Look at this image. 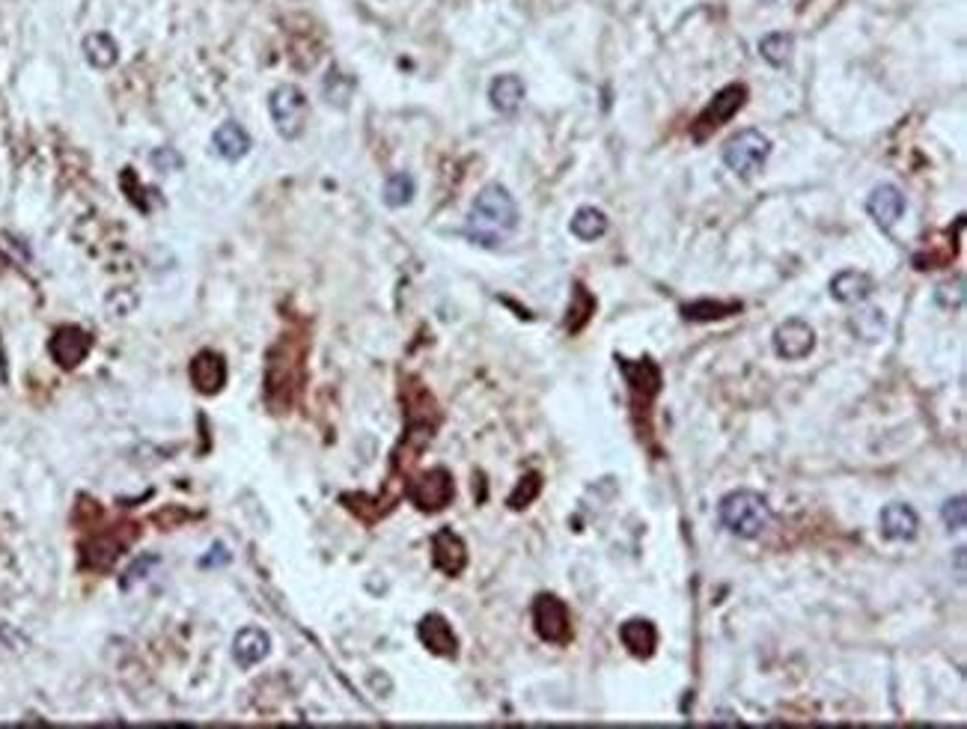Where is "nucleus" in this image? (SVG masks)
<instances>
[{
    "instance_id": "nucleus-1",
    "label": "nucleus",
    "mask_w": 967,
    "mask_h": 729,
    "mask_svg": "<svg viewBox=\"0 0 967 729\" xmlns=\"http://www.w3.org/2000/svg\"><path fill=\"white\" fill-rule=\"evenodd\" d=\"M518 227V206L503 185H485L468 215V236L483 247L503 244Z\"/></svg>"
},
{
    "instance_id": "nucleus-2",
    "label": "nucleus",
    "mask_w": 967,
    "mask_h": 729,
    "mask_svg": "<svg viewBox=\"0 0 967 729\" xmlns=\"http://www.w3.org/2000/svg\"><path fill=\"white\" fill-rule=\"evenodd\" d=\"M718 518H721V527H724L729 536H735V539H756V536H762L771 527L774 512H771V503L759 491L738 488V491H729L724 500H721Z\"/></svg>"
},
{
    "instance_id": "nucleus-3",
    "label": "nucleus",
    "mask_w": 967,
    "mask_h": 729,
    "mask_svg": "<svg viewBox=\"0 0 967 729\" xmlns=\"http://www.w3.org/2000/svg\"><path fill=\"white\" fill-rule=\"evenodd\" d=\"M768 155H771V140L756 128H744L732 134L724 146V164L738 179H753L765 167Z\"/></svg>"
},
{
    "instance_id": "nucleus-4",
    "label": "nucleus",
    "mask_w": 967,
    "mask_h": 729,
    "mask_svg": "<svg viewBox=\"0 0 967 729\" xmlns=\"http://www.w3.org/2000/svg\"><path fill=\"white\" fill-rule=\"evenodd\" d=\"M268 111H271L274 128L283 140H298L304 134L310 105H307V96L295 84H280L277 90H271Z\"/></svg>"
},
{
    "instance_id": "nucleus-5",
    "label": "nucleus",
    "mask_w": 967,
    "mask_h": 729,
    "mask_svg": "<svg viewBox=\"0 0 967 729\" xmlns=\"http://www.w3.org/2000/svg\"><path fill=\"white\" fill-rule=\"evenodd\" d=\"M533 628L545 643H554V646H566L575 637L572 613H569L563 599H557L551 593L536 596V602H533Z\"/></svg>"
},
{
    "instance_id": "nucleus-6",
    "label": "nucleus",
    "mask_w": 967,
    "mask_h": 729,
    "mask_svg": "<svg viewBox=\"0 0 967 729\" xmlns=\"http://www.w3.org/2000/svg\"><path fill=\"white\" fill-rule=\"evenodd\" d=\"M408 497H411V503L420 512H441V509H447L453 503V497H456V486H453L450 471L432 468V471L420 474L417 480H411Z\"/></svg>"
},
{
    "instance_id": "nucleus-7",
    "label": "nucleus",
    "mask_w": 967,
    "mask_h": 729,
    "mask_svg": "<svg viewBox=\"0 0 967 729\" xmlns=\"http://www.w3.org/2000/svg\"><path fill=\"white\" fill-rule=\"evenodd\" d=\"M744 102H747V87L744 84H729V87H724L706 108H703V114L697 117V122H694V128H691V134L697 137V140H706L712 131H718L721 125H726V122L732 120L741 108H744Z\"/></svg>"
},
{
    "instance_id": "nucleus-8",
    "label": "nucleus",
    "mask_w": 967,
    "mask_h": 729,
    "mask_svg": "<svg viewBox=\"0 0 967 729\" xmlns=\"http://www.w3.org/2000/svg\"><path fill=\"white\" fill-rule=\"evenodd\" d=\"M774 352L783 361H804L816 349V331L804 319H786L774 331Z\"/></svg>"
},
{
    "instance_id": "nucleus-9",
    "label": "nucleus",
    "mask_w": 967,
    "mask_h": 729,
    "mask_svg": "<svg viewBox=\"0 0 967 729\" xmlns=\"http://www.w3.org/2000/svg\"><path fill=\"white\" fill-rule=\"evenodd\" d=\"M432 563L447 578H459L468 566V545L462 542V536L453 533L450 527L438 530L432 539Z\"/></svg>"
},
{
    "instance_id": "nucleus-10",
    "label": "nucleus",
    "mask_w": 967,
    "mask_h": 729,
    "mask_svg": "<svg viewBox=\"0 0 967 729\" xmlns=\"http://www.w3.org/2000/svg\"><path fill=\"white\" fill-rule=\"evenodd\" d=\"M417 637L438 658H456L459 655V637H456L453 625L441 613H426L420 619V625H417Z\"/></svg>"
},
{
    "instance_id": "nucleus-11",
    "label": "nucleus",
    "mask_w": 967,
    "mask_h": 729,
    "mask_svg": "<svg viewBox=\"0 0 967 729\" xmlns=\"http://www.w3.org/2000/svg\"><path fill=\"white\" fill-rule=\"evenodd\" d=\"M51 358L57 361V366H63V369H75V366L81 364L87 355H90V349H93V340H90V334L87 331H81V328H75V325H66V328H60L54 337H51Z\"/></svg>"
},
{
    "instance_id": "nucleus-12",
    "label": "nucleus",
    "mask_w": 967,
    "mask_h": 729,
    "mask_svg": "<svg viewBox=\"0 0 967 729\" xmlns=\"http://www.w3.org/2000/svg\"><path fill=\"white\" fill-rule=\"evenodd\" d=\"M866 212L872 215V221L881 230H890L902 221L905 215V194L896 185H878L869 200H866Z\"/></svg>"
},
{
    "instance_id": "nucleus-13",
    "label": "nucleus",
    "mask_w": 967,
    "mask_h": 729,
    "mask_svg": "<svg viewBox=\"0 0 967 729\" xmlns=\"http://www.w3.org/2000/svg\"><path fill=\"white\" fill-rule=\"evenodd\" d=\"M920 533V515L908 503H887L881 509V536L890 542H914Z\"/></svg>"
},
{
    "instance_id": "nucleus-14",
    "label": "nucleus",
    "mask_w": 967,
    "mask_h": 729,
    "mask_svg": "<svg viewBox=\"0 0 967 729\" xmlns=\"http://www.w3.org/2000/svg\"><path fill=\"white\" fill-rule=\"evenodd\" d=\"M619 640L628 649V655H634L640 661H649L655 655V649H658V628L649 619L634 616V619L619 625Z\"/></svg>"
},
{
    "instance_id": "nucleus-15",
    "label": "nucleus",
    "mask_w": 967,
    "mask_h": 729,
    "mask_svg": "<svg viewBox=\"0 0 967 729\" xmlns=\"http://www.w3.org/2000/svg\"><path fill=\"white\" fill-rule=\"evenodd\" d=\"M191 381L206 396L221 393L227 384V361L218 352H200L191 364Z\"/></svg>"
},
{
    "instance_id": "nucleus-16",
    "label": "nucleus",
    "mask_w": 967,
    "mask_h": 729,
    "mask_svg": "<svg viewBox=\"0 0 967 729\" xmlns=\"http://www.w3.org/2000/svg\"><path fill=\"white\" fill-rule=\"evenodd\" d=\"M271 655V637L262 631V628H256V625H247V628H242L239 634H236V640H233V658H236V664L239 667H256V664H262L265 658Z\"/></svg>"
},
{
    "instance_id": "nucleus-17",
    "label": "nucleus",
    "mask_w": 967,
    "mask_h": 729,
    "mask_svg": "<svg viewBox=\"0 0 967 729\" xmlns=\"http://www.w3.org/2000/svg\"><path fill=\"white\" fill-rule=\"evenodd\" d=\"M250 146H253L250 134L244 131L242 122H236V120L218 125V128H215V134H212V149H215V155H218V158H224V161H242L244 155L250 152Z\"/></svg>"
},
{
    "instance_id": "nucleus-18",
    "label": "nucleus",
    "mask_w": 967,
    "mask_h": 729,
    "mask_svg": "<svg viewBox=\"0 0 967 729\" xmlns=\"http://www.w3.org/2000/svg\"><path fill=\"white\" fill-rule=\"evenodd\" d=\"M872 292H875V280L857 268H846L831 280V295L840 304H863Z\"/></svg>"
},
{
    "instance_id": "nucleus-19",
    "label": "nucleus",
    "mask_w": 967,
    "mask_h": 729,
    "mask_svg": "<svg viewBox=\"0 0 967 729\" xmlns=\"http://www.w3.org/2000/svg\"><path fill=\"white\" fill-rule=\"evenodd\" d=\"M524 96H527V87L518 75H497L488 87L491 108L500 114H515L521 108Z\"/></svg>"
},
{
    "instance_id": "nucleus-20",
    "label": "nucleus",
    "mask_w": 967,
    "mask_h": 729,
    "mask_svg": "<svg viewBox=\"0 0 967 729\" xmlns=\"http://www.w3.org/2000/svg\"><path fill=\"white\" fill-rule=\"evenodd\" d=\"M607 227H610L607 224V215L602 209H596V206H581L572 215V224H569V230H572V236L578 242H599L607 233Z\"/></svg>"
},
{
    "instance_id": "nucleus-21",
    "label": "nucleus",
    "mask_w": 967,
    "mask_h": 729,
    "mask_svg": "<svg viewBox=\"0 0 967 729\" xmlns=\"http://www.w3.org/2000/svg\"><path fill=\"white\" fill-rule=\"evenodd\" d=\"M84 57L93 69H111L120 60V45L108 33H90L84 36Z\"/></svg>"
},
{
    "instance_id": "nucleus-22",
    "label": "nucleus",
    "mask_w": 967,
    "mask_h": 729,
    "mask_svg": "<svg viewBox=\"0 0 967 729\" xmlns=\"http://www.w3.org/2000/svg\"><path fill=\"white\" fill-rule=\"evenodd\" d=\"M741 313V304H721V301H694V304H685L682 307V319L688 322H718V319H726V316H735Z\"/></svg>"
},
{
    "instance_id": "nucleus-23",
    "label": "nucleus",
    "mask_w": 967,
    "mask_h": 729,
    "mask_svg": "<svg viewBox=\"0 0 967 729\" xmlns=\"http://www.w3.org/2000/svg\"><path fill=\"white\" fill-rule=\"evenodd\" d=\"M414 191H417V185H414V176L411 173H405V170H399V173H393V176H387V182H384V203L390 206V209H402V206H408L411 200H414Z\"/></svg>"
},
{
    "instance_id": "nucleus-24",
    "label": "nucleus",
    "mask_w": 967,
    "mask_h": 729,
    "mask_svg": "<svg viewBox=\"0 0 967 729\" xmlns=\"http://www.w3.org/2000/svg\"><path fill=\"white\" fill-rule=\"evenodd\" d=\"M795 51V36L792 33H768L759 42V54L771 63V66H786L789 57Z\"/></svg>"
},
{
    "instance_id": "nucleus-25",
    "label": "nucleus",
    "mask_w": 967,
    "mask_h": 729,
    "mask_svg": "<svg viewBox=\"0 0 967 729\" xmlns=\"http://www.w3.org/2000/svg\"><path fill=\"white\" fill-rule=\"evenodd\" d=\"M848 325H851V331H854L857 337H863V340H878V337L884 334V313H881V310H875V307H869V310L857 313Z\"/></svg>"
},
{
    "instance_id": "nucleus-26",
    "label": "nucleus",
    "mask_w": 967,
    "mask_h": 729,
    "mask_svg": "<svg viewBox=\"0 0 967 729\" xmlns=\"http://www.w3.org/2000/svg\"><path fill=\"white\" fill-rule=\"evenodd\" d=\"M542 491V477L539 474H527L521 477V483L515 486V491L509 494V509H527Z\"/></svg>"
},
{
    "instance_id": "nucleus-27",
    "label": "nucleus",
    "mask_w": 967,
    "mask_h": 729,
    "mask_svg": "<svg viewBox=\"0 0 967 729\" xmlns=\"http://www.w3.org/2000/svg\"><path fill=\"white\" fill-rule=\"evenodd\" d=\"M941 518H944V527L953 533V530H962L965 527V497H953L944 503L941 509Z\"/></svg>"
},
{
    "instance_id": "nucleus-28",
    "label": "nucleus",
    "mask_w": 967,
    "mask_h": 729,
    "mask_svg": "<svg viewBox=\"0 0 967 729\" xmlns=\"http://www.w3.org/2000/svg\"><path fill=\"white\" fill-rule=\"evenodd\" d=\"M152 164H158L161 170L173 173V170L182 167V158L176 155V149H158V152H152Z\"/></svg>"
},
{
    "instance_id": "nucleus-29",
    "label": "nucleus",
    "mask_w": 967,
    "mask_h": 729,
    "mask_svg": "<svg viewBox=\"0 0 967 729\" xmlns=\"http://www.w3.org/2000/svg\"><path fill=\"white\" fill-rule=\"evenodd\" d=\"M227 557H230V554H227L221 545H215V554H212V557H206V560H203V566H215L218 560H227Z\"/></svg>"
},
{
    "instance_id": "nucleus-30",
    "label": "nucleus",
    "mask_w": 967,
    "mask_h": 729,
    "mask_svg": "<svg viewBox=\"0 0 967 729\" xmlns=\"http://www.w3.org/2000/svg\"><path fill=\"white\" fill-rule=\"evenodd\" d=\"M762 3H774V0H762Z\"/></svg>"
}]
</instances>
